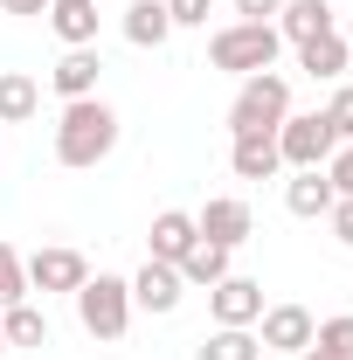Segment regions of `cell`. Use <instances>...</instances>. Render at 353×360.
<instances>
[{
    "label": "cell",
    "mask_w": 353,
    "mask_h": 360,
    "mask_svg": "<svg viewBox=\"0 0 353 360\" xmlns=\"http://www.w3.org/2000/svg\"><path fill=\"white\" fill-rule=\"evenodd\" d=\"M111 146H118V111H111L104 97L63 104V118H56V160H63L70 174H90L97 160H111Z\"/></svg>",
    "instance_id": "6da1fadb"
},
{
    "label": "cell",
    "mask_w": 353,
    "mask_h": 360,
    "mask_svg": "<svg viewBox=\"0 0 353 360\" xmlns=\"http://www.w3.org/2000/svg\"><path fill=\"white\" fill-rule=\"evenodd\" d=\"M277 56H284V35H277L270 21H229V28H215V42H208V63L229 70V77L277 70Z\"/></svg>",
    "instance_id": "7a4b0ae2"
},
{
    "label": "cell",
    "mask_w": 353,
    "mask_h": 360,
    "mask_svg": "<svg viewBox=\"0 0 353 360\" xmlns=\"http://www.w3.org/2000/svg\"><path fill=\"white\" fill-rule=\"evenodd\" d=\"M77 319H84L90 340H125V326H132V277H84L77 284Z\"/></svg>",
    "instance_id": "3957f363"
},
{
    "label": "cell",
    "mask_w": 353,
    "mask_h": 360,
    "mask_svg": "<svg viewBox=\"0 0 353 360\" xmlns=\"http://www.w3.org/2000/svg\"><path fill=\"white\" fill-rule=\"evenodd\" d=\"M291 118V84L277 77V70H257V77H243L236 90V104H229V132H277Z\"/></svg>",
    "instance_id": "277c9868"
},
{
    "label": "cell",
    "mask_w": 353,
    "mask_h": 360,
    "mask_svg": "<svg viewBox=\"0 0 353 360\" xmlns=\"http://www.w3.org/2000/svg\"><path fill=\"white\" fill-rule=\"evenodd\" d=\"M277 153H284L291 174H298V167H326V160L340 153V132H333L326 111H291V118L277 125Z\"/></svg>",
    "instance_id": "5b68a950"
},
{
    "label": "cell",
    "mask_w": 353,
    "mask_h": 360,
    "mask_svg": "<svg viewBox=\"0 0 353 360\" xmlns=\"http://www.w3.org/2000/svg\"><path fill=\"white\" fill-rule=\"evenodd\" d=\"M21 264H28V298H35V291H70V298H77V284H84L90 277V264H84V250H70V243H49V250H35V257H21Z\"/></svg>",
    "instance_id": "8992f818"
},
{
    "label": "cell",
    "mask_w": 353,
    "mask_h": 360,
    "mask_svg": "<svg viewBox=\"0 0 353 360\" xmlns=\"http://www.w3.org/2000/svg\"><path fill=\"white\" fill-rule=\"evenodd\" d=\"M194 229H201L208 243H222V250H243V243L257 236V215H250V201H243V194H215V201L194 215Z\"/></svg>",
    "instance_id": "52a82bcc"
},
{
    "label": "cell",
    "mask_w": 353,
    "mask_h": 360,
    "mask_svg": "<svg viewBox=\"0 0 353 360\" xmlns=\"http://www.w3.org/2000/svg\"><path fill=\"white\" fill-rule=\"evenodd\" d=\"M208 312H215V326H257L264 319V284L229 270L222 284H208Z\"/></svg>",
    "instance_id": "ba28073f"
},
{
    "label": "cell",
    "mask_w": 353,
    "mask_h": 360,
    "mask_svg": "<svg viewBox=\"0 0 353 360\" xmlns=\"http://www.w3.org/2000/svg\"><path fill=\"white\" fill-rule=\"evenodd\" d=\"M257 326H264V333H257V340H264V354H305L319 319H312L305 305H264Z\"/></svg>",
    "instance_id": "9c48e42d"
},
{
    "label": "cell",
    "mask_w": 353,
    "mask_h": 360,
    "mask_svg": "<svg viewBox=\"0 0 353 360\" xmlns=\"http://www.w3.org/2000/svg\"><path fill=\"white\" fill-rule=\"evenodd\" d=\"M180 291H187V284H180V270H174V264H160V257H146V270L132 277V312L167 319V312L180 305Z\"/></svg>",
    "instance_id": "30bf717a"
},
{
    "label": "cell",
    "mask_w": 353,
    "mask_h": 360,
    "mask_svg": "<svg viewBox=\"0 0 353 360\" xmlns=\"http://www.w3.org/2000/svg\"><path fill=\"white\" fill-rule=\"evenodd\" d=\"M97 77H104V56L97 49H63V63L49 70V90L63 104H77V97H97Z\"/></svg>",
    "instance_id": "8fae6325"
},
{
    "label": "cell",
    "mask_w": 353,
    "mask_h": 360,
    "mask_svg": "<svg viewBox=\"0 0 353 360\" xmlns=\"http://www.w3.org/2000/svg\"><path fill=\"white\" fill-rule=\"evenodd\" d=\"M340 194H333V180H326V167H298V174L284 180V208L298 215V222H326V208H333Z\"/></svg>",
    "instance_id": "7c38bea8"
},
{
    "label": "cell",
    "mask_w": 353,
    "mask_h": 360,
    "mask_svg": "<svg viewBox=\"0 0 353 360\" xmlns=\"http://www.w3.org/2000/svg\"><path fill=\"white\" fill-rule=\"evenodd\" d=\"M229 167H236V180H277V174H284L277 132H243L236 146H229Z\"/></svg>",
    "instance_id": "4fadbf2b"
},
{
    "label": "cell",
    "mask_w": 353,
    "mask_h": 360,
    "mask_svg": "<svg viewBox=\"0 0 353 360\" xmlns=\"http://www.w3.org/2000/svg\"><path fill=\"white\" fill-rule=\"evenodd\" d=\"M146 243H153V257H160V264H180V257L201 243V229H194V215H187V208H160V215H153V229H146Z\"/></svg>",
    "instance_id": "5bb4252c"
},
{
    "label": "cell",
    "mask_w": 353,
    "mask_h": 360,
    "mask_svg": "<svg viewBox=\"0 0 353 360\" xmlns=\"http://www.w3.org/2000/svg\"><path fill=\"white\" fill-rule=\"evenodd\" d=\"M49 28L63 49H97V0H49Z\"/></svg>",
    "instance_id": "9a60e30c"
},
{
    "label": "cell",
    "mask_w": 353,
    "mask_h": 360,
    "mask_svg": "<svg viewBox=\"0 0 353 360\" xmlns=\"http://www.w3.org/2000/svg\"><path fill=\"white\" fill-rule=\"evenodd\" d=\"M270 28L298 49V42H312V35H333V7H326V0H284Z\"/></svg>",
    "instance_id": "2e32d148"
},
{
    "label": "cell",
    "mask_w": 353,
    "mask_h": 360,
    "mask_svg": "<svg viewBox=\"0 0 353 360\" xmlns=\"http://www.w3.org/2000/svg\"><path fill=\"white\" fill-rule=\"evenodd\" d=\"M347 35H340V28H333V35H312V42H298V70H305V77H319V84H340V77H347Z\"/></svg>",
    "instance_id": "e0dca14e"
},
{
    "label": "cell",
    "mask_w": 353,
    "mask_h": 360,
    "mask_svg": "<svg viewBox=\"0 0 353 360\" xmlns=\"http://www.w3.org/2000/svg\"><path fill=\"white\" fill-rule=\"evenodd\" d=\"M42 111V84L28 70H0V125H28Z\"/></svg>",
    "instance_id": "ac0fdd59"
},
{
    "label": "cell",
    "mask_w": 353,
    "mask_h": 360,
    "mask_svg": "<svg viewBox=\"0 0 353 360\" xmlns=\"http://www.w3.org/2000/svg\"><path fill=\"white\" fill-rule=\"evenodd\" d=\"M167 35H174L167 0H132V7H125V42H132V49H160Z\"/></svg>",
    "instance_id": "d6986e66"
},
{
    "label": "cell",
    "mask_w": 353,
    "mask_h": 360,
    "mask_svg": "<svg viewBox=\"0 0 353 360\" xmlns=\"http://www.w3.org/2000/svg\"><path fill=\"white\" fill-rule=\"evenodd\" d=\"M194 360H264V340H257L250 326H215V333L194 347Z\"/></svg>",
    "instance_id": "ffe728a7"
},
{
    "label": "cell",
    "mask_w": 353,
    "mask_h": 360,
    "mask_svg": "<svg viewBox=\"0 0 353 360\" xmlns=\"http://www.w3.org/2000/svg\"><path fill=\"white\" fill-rule=\"evenodd\" d=\"M229 257H236V250H222V243H208V236H201V243H194L174 270H180V284H222V277H229Z\"/></svg>",
    "instance_id": "44dd1931"
},
{
    "label": "cell",
    "mask_w": 353,
    "mask_h": 360,
    "mask_svg": "<svg viewBox=\"0 0 353 360\" xmlns=\"http://www.w3.org/2000/svg\"><path fill=\"white\" fill-rule=\"evenodd\" d=\"M0 333H7V347H49V312L21 298V305L0 312Z\"/></svg>",
    "instance_id": "7402d4cb"
},
{
    "label": "cell",
    "mask_w": 353,
    "mask_h": 360,
    "mask_svg": "<svg viewBox=\"0 0 353 360\" xmlns=\"http://www.w3.org/2000/svg\"><path fill=\"white\" fill-rule=\"evenodd\" d=\"M312 347H319V354H333V360H353V312L319 319V326H312Z\"/></svg>",
    "instance_id": "603a6c76"
},
{
    "label": "cell",
    "mask_w": 353,
    "mask_h": 360,
    "mask_svg": "<svg viewBox=\"0 0 353 360\" xmlns=\"http://www.w3.org/2000/svg\"><path fill=\"white\" fill-rule=\"evenodd\" d=\"M28 298V264L14 257V243H0V312Z\"/></svg>",
    "instance_id": "cb8c5ba5"
},
{
    "label": "cell",
    "mask_w": 353,
    "mask_h": 360,
    "mask_svg": "<svg viewBox=\"0 0 353 360\" xmlns=\"http://www.w3.org/2000/svg\"><path fill=\"white\" fill-rule=\"evenodd\" d=\"M326 118H333V132H340V146H347V139H353V84H340V90H333Z\"/></svg>",
    "instance_id": "d4e9b609"
},
{
    "label": "cell",
    "mask_w": 353,
    "mask_h": 360,
    "mask_svg": "<svg viewBox=\"0 0 353 360\" xmlns=\"http://www.w3.org/2000/svg\"><path fill=\"white\" fill-rule=\"evenodd\" d=\"M167 14H174V28H208L215 0H167Z\"/></svg>",
    "instance_id": "484cf974"
},
{
    "label": "cell",
    "mask_w": 353,
    "mask_h": 360,
    "mask_svg": "<svg viewBox=\"0 0 353 360\" xmlns=\"http://www.w3.org/2000/svg\"><path fill=\"white\" fill-rule=\"evenodd\" d=\"M326 180H333V194H353V139L326 160Z\"/></svg>",
    "instance_id": "4316f807"
},
{
    "label": "cell",
    "mask_w": 353,
    "mask_h": 360,
    "mask_svg": "<svg viewBox=\"0 0 353 360\" xmlns=\"http://www.w3.org/2000/svg\"><path fill=\"white\" fill-rule=\"evenodd\" d=\"M326 222H333V243H347V250H353V194H340V201L326 208Z\"/></svg>",
    "instance_id": "83f0119b"
},
{
    "label": "cell",
    "mask_w": 353,
    "mask_h": 360,
    "mask_svg": "<svg viewBox=\"0 0 353 360\" xmlns=\"http://www.w3.org/2000/svg\"><path fill=\"white\" fill-rule=\"evenodd\" d=\"M277 7H284V0H236L243 21H277Z\"/></svg>",
    "instance_id": "f1b7e54d"
},
{
    "label": "cell",
    "mask_w": 353,
    "mask_h": 360,
    "mask_svg": "<svg viewBox=\"0 0 353 360\" xmlns=\"http://www.w3.org/2000/svg\"><path fill=\"white\" fill-rule=\"evenodd\" d=\"M0 14H21L28 21V14H49V0H0Z\"/></svg>",
    "instance_id": "f546056e"
},
{
    "label": "cell",
    "mask_w": 353,
    "mask_h": 360,
    "mask_svg": "<svg viewBox=\"0 0 353 360\" xmlns=\"http://www.w3.org/2000/svg\"><path fill=\"white\" fill-rule=\"evenodd\" d=\"M298 360H333V354H319V347H305V354H298Z\"/></svg>",
    "instance_id": "4dcf8cb0"
},
{
    "label": "cell",
    "mask_w": 353,
    "mask_h": 360,
    "mask_svg": "<svg viewBox=\"0 0 353 360\" xmlns=\"http://www.w3.org/2000/svg\"><path fill=\"white\" fill-rule=\"evenodd\" d=\"M340 35H347V49H353V14H347V28H340Z\"/></svg>",
    "instance_id": "1f68e13d"
},
{
    "label": "cell",
    "mask_w": 353,
    "mask_h": 360,
    "mask_svg": "<svg viewBox=\"0 0 353 360\" xmlns=\"http://www.w3.org/2000/svg\"><path fill=\"white\" fill-rule=\"evenodd\" d=\"M0 354H7V333H0Z\"/></svg>",
    "instance_id": "d6a6232c"
}]
</instances>
